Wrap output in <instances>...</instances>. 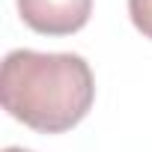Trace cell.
Returning a JSON list of instances; mask_svg holds the SVG:
<instances>
[{"label": "cell", "instance_id": "obj_1", "mask_svg": "<svg viewBox=\"0 0 152 152\" xmlns=\"http://www.w3.org/2000/svg\"><path fill=\"white\" fill-rule=\"evenodd\" d=\"M3 110L39 134H63L96 102V78L81 54L9 51L0 69Z\"/></svg>", "mask_w": 152, "mask_h": 152}, {"label": "cell", "instance_id": "obj_2", "mask_svg": "<svg viewBox=\"0 0 152 152\" xmlns=\"http://www.w3.org/2000/svg\"><path fill=\"white\" fill-rule=\"evenodd\" d=\"M21 21L42 36H72L87 27L93 0H15Z\"/></svg>", "mask_w": 152, "mask_h": 152}, {"label": "cell", "instance_id": "obj_3", "mask_svg": "<svg viewBox=\"0 0 152 152\" xmlns=\"http://www.w3.org/2000/svg\"><path fill=\"white\" fill-rule=\"evenodd\" d=\"M128 15L131 24L146 39H152V0H128Z\"/></svg>", "mask_w": 152, "mask_h": 152}, {"label": "cell", "instance_id": "obj_4", "mask_svg": "<svg viewBox=\"0 0 152 152\" xmlns=\"http://www.w3.org/2000/svg\"><path fill=\"white\" fill-rule=\"evenodd\" d=\"M3 152H30V149H24V146H6Z\"/></svg>", "mask_w": 152, "mask_h": 152}]
</instances>
